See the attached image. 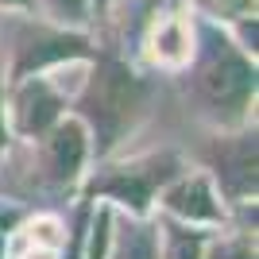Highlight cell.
Wrapping results in <instances>:
<instances>
[{"mask_svg":"<svg viewBox=\"0 0 259 259\" xmlns=\"http://www.w3.org/2000/svg\"><path fill=\"white\" fill-rule=\"evenodd\" d=\"M143 97H147V85L124 62L101 58L93 66V74L85 77V89L77 97V120L85 124L93 151L101 159L136 128L143 112Z\"/></svg>","mask_w":259,"mask_h":259,"instance_id":"6da1fadb","label":"cell"},{"mask_svg":"<svg viewBox=\"0 0 259 259\" xmlns=\"http://www.w3.org/2000/svg\"><path fill=\"white\" fill-rule=\"evenodd\" d=\"M194 93L205 105V112L217 124H244L248 105L255 97V66L236 51V47L209 31L205 51L194 70Z\"/></svg>","mask_w":259,"mask_h":259,"instance_id":"7a4b0ae2","label":"cell"},{"mask_svg":"<svg viewBox=\"0 0 259 259\" xmlns=\"http://www.w3.org/2000/svg\"><path fill=\"white\" fill-rule=\"evenodd\" d=\"M174 174H182V159L174 151L140 155V159H128V162L101 166L85 182V197H112L132 217H147L155 190H162Z\"/></svg>","mask_w":259,"mask_h":259,"instance_id":"3957f363","label":"cell"},{"mask_svg":"<svg viewBox=\"0 0 259 259\" xmlns=\"http://www.w3.org/2000/svg\"><path fill=\"white\" fill-rule=\"evenodd\" d=\"M85 159H89V132L77 116L54 120L43 136H35V178H39V186H51V190L74 186Z\"/></svg>","mask_w":259,"mask_h":259,"instance_id":"277c9868","label":"cell"},{"mask_svg":"<svg viewBox=\"0 0 259 259\" xmlns=\"http://www.w3.org/2000/svg\"><path fill=\"white\" fill-rule=\"evenodd\" d=\"M209 182L232 201V205H255V128L213 136L205 143Z\"/></svg>","mask_w":259,"mask_h":259,"instance_id":"5b68a950","label":"cell"},{"mask_svg":"<svg viewBox=\"0 0 259 259\" xmlns=\"http://www.w3.org/2000/svg\"><path fill=\"white\" fill-rule=\"evenodd\" d=\"M62 93L43 81V77H20V85L12 93V132L23 140H35L51 128L54 120H62Z\"/></svg>","mask_w":259,"mask_h":259,"instance_id":"8992f818","label":"cell"},{"mask_svg":"<svg viewBox=\"0 0 259 259\" xmlns=\"http://www.w3.org/2000/svg\"><path fill=\"white\" fill-rule=\"evenodd\" d=\"M162 205L174 221H186V225H221L225 221L209 174H174L162 186Z\"/></svg>","mask_w":259,"mask_h":259,"instance_id":"52a82bcc","label":"cell"},{"mask_svg":"<svg viewBox=\"0 0 259 259\" xmlns=\"http://www.w3.org/2000/svg\"><path fill=\"white\" fill-rule=\"evenodd\" d=\"M89 54V43L81 35H35L27 43L16 47V66H12V74L16 77H27L35 70H43V66H54V62H70V58H81Z\"/></svg>","mask_w":259,"mask_h":259,"instance_id":"ba28073f","label":"cell"},{"mask_svg":"<svg viewBox=\"0 0 259 259\" xmlns=\"http://www.w3.org/2000/svg\"><path fill=\"white\" fill-rule=\"evenodd\" d=\"M162 236V259H205V232H197V225L186 221H155Z\"/></svg>","mask_w":259,"mask_h":259,"instance_id":"9c48e42d","label":"cell"},{"mask_svg":"<svg viewBox=\"0 0 259 259\" xmlns=\"http://www.w3.org/2000/svg\"><path fill=\"white\" fill-rule=\"evenodd\" d=\"M112 259H159V225L132 217L112 244Z\"/></svg>","mask_w":259,"mask_h":259,"instance_id":"30bf717a","label":"cell"},{"mask_svg":"<svg viewBox=\"0 0 259 259\" xmlns=\"http://www.w3.org/2000/svg\"><path fill=\"white\" fill-rule=\"evenodd\" d=\"M213 259H255V228H240L236 236L213 244Z\"/></svg>","mask_w":259,"mask_h":259,"instance_id":"8fae6325","label":"cell"},{"mask_svg":"<svg viewBox=\"0 0 259 259\" xmlns=\"http://www.w3.org/2000/svg\"><path fill=\"white\" fill-rule=\"evenodd\" d=\"M51 8L62 16V20H81L85 16V0H51Z\"/></svg>","mask_w":259,"mask_h":259,"instance_id":"7c38bea8","label":"cell"},{"mask_svg":"<svg viewBox=\"0 0 259 259\" xmlns=\"http://www.w3.org/2000/svg\"><path fill=\"white\" fill-rule=\"evenodd\" d=\"M4 143H8V128H4V105H0V155H4Z\"/></svg>","mask_w":259,"mask_h":259,"instance_id":"4fadbf2b","label":"cell"},{"mask_svg":"<svg viewBox=\"0 0 259 259\" xmlns=\"http://www.w3.org/2000/svg\"><path fill=\"white\" fill-rule=\"evenodd\" d=\"M0 4H31V0H0Z\"/></svg>","mask_w":259,"mask_h":259,"instance_id":"5bb4252c","label":"cell"},{"mask_svg":"<svg viewBox=\"0 0 259 259\" xmlns=\"http://www.w3.org/2000/svg\"><path fill=\"white\" fill-rule=\"evenodd\" d=\"M8 221H12V217H8V213H0V225H8Z\"/></svg>","mask_w":259,"mask_h":259,"instance_id":"9a60e30c","label":"cell"},{"mask_svg":"<svg viewBox=\"0 0 259 259\" xmlns=\"http://www.w3.org/2000/svg\"><path fill=\"white\" fill-rule=\"evenodd\" d=\"M105 4H108V0H97V8H105Z\"/></svg>","mask_w":259,"mask_h":259,"instance_id":"2e32d148","label":"cell"}]
</instances>
